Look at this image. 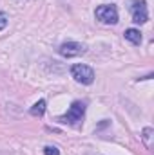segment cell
<instances>
[{
    "label": "cell",
    "mask_w": 154,
    "mask_h": 155,
    "mask_svg": "<svg viewBox=\"0 0 154 155\" xmlns=\"http://www.w3.org/2000/svg\"><path fill=\"white\" fill-rule=\"evenodd\" d=\"M83 116H85V103H82V101H75V103L69 107L67 114L60 117V121L65 123V124H73V126H76V124H80V123L83 121Z\"/></svg>",
    "instance_id": "1"
},
{
    "label": "cell",
    "mask_w": 154,
    "mask_h": 155,
    "mask_svg": "<svg viewBox=\"0 0 154 155\" xmlns=\"http://www.w3.org/2000/svg\"><path fill=\"white\" fill-rule=\"evenodd\" d=\"M94 16H96L98 22L107 24V25H114V24H118V9H116L114 4H103V5L96 7Z\"/></svg>",
    "instance_id": "2"
},
{
    "label": "cell",
    "mask_w": 154,
    "mask_h": 155,
    "mask_svg": "<svg viewBox=\"0 0 154 155\" xmlns=\"http://www.w3.org/2000/svg\"><path fill=\"white\" fill-rule=\"evenodd\" d=\"M71 76L82 85H91L94 81V71L91 67L83 65V63H76V65L71 67Z\"/></svg>",
    "instance_id": "3"
},
{
    "label": "cell",
    "mask_w": 154,
    "mask_h": 155,
    "mask_svg": "<svg viewBox=\"0 0 154 155\" xmlns=\"http://www.w3.org/2000/svg\"><path fill=\"white\" fill-rule=\"evenodd\" d=\"M58 52L64 58H76V56H82L87 52V47H85V43H80V41H65L60 45Z\"/></svg>",
    "instance_id": "4"
},
{
    "label": "cell",
    "mask_w": 154,
    "mask_h": 155,
    "mask_svg": "<svg viewBox=\"0 0 154 155\" xmlns=\"http://www.w3.org/2000/svg\"><path fill=\"white\" fill-rule=\"evenodd\" d=\"M131 13H132V22L134 24H145L149 20V11H147L145 0H134L132 7H131Z\"/></svg>",
    "instance_id": "5"
},
{
    "label": "cell",
    "mask_w": 154,
    "mask_h": 155,
    "mask_svg": "<svg viewBox=\"0 0 154 155\" xmlns=\"http://www.w3.org/2000/svg\"><path fill=\"white\" fill-rule=\"evenodd\" d=\"M123 35H125V40H129V41L134 43V45H140V43H142V33H140L138 29H127Z\"/></svg>",
    "instance_id": "6"
},
{
    "label": "cell",
    "mask_w": 154,
    "mask_h": 155,
    "mask_svg": "<svg viewBox=\"0 0 154 155\" xmlns=\"http://www.w3.org/2000/svg\"><path fill=\"white\" fill-rule=\"evenodd\" d=\"M44 112H45V101L44 99H40V101H37L33 107H31V116L35 117H42L44 116Z\"/></svg>",
    "instance_id": "7"
},
{
    "label": "cell",
    "mask_w": 154,
    "mask_h": 155,
    "mask_svg": "<svg viewBox=\"0 0 154 155\" xmlns=\"http://www.w3.org/2000/svg\"><path fill=\"white\" fill-rule=\"evenodd\" d=\"M151 135H152V128H145L143 130V141H145V144H147V148H151Z\"/></svg>",
    "instance_id": "8"
},
{
    "label": "cell",
    "mask_w": 154,
    "mask_h": 155,
    "mask_svg": "<svg viewBox=\"0 0 154 155\" xmlns=\"http://www.w3.org/2000/svg\"><path fill=\"white\" fill-rule=\"evenodd\" d=\"M7 22H9V16H7L4 11H0V31H4V29H5Z\"/></svg>",
    "instance_id": "9"
},
{
    "label": "cell",
    "mask_w": 154,
    "mask_h": 155,
    "mask_svg": "<svg viewBox=\"0 0 154 155\" xmlns=\"http://www.w3.org/2000/svg\"><path fill=\"white\" fill-rule=\"evenodd\" d=\"M44 153L45 155H58V150H56L54 146H45V148H44Z\"/></svg>",
    "instance_id": "10"
}]
</instances>
